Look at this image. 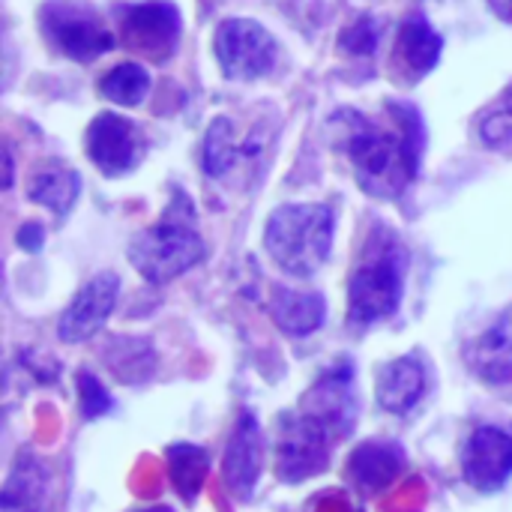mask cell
I'll return each mask as SVG.
<instances>
[{
	"label": "cell",
	"mask_w": 512,
	"mask_h": 512,
	"mask_svg": "<svg viewBox=\"0 0 512 512\" xmlns=\"http://www.w3.org/2000/svg\"><path fill=\"white\" fill-rule=\"evenodd\" d=\"M390 114L396 120V129H387L351 108L333 114L339 147L354 168L357 186L381 201L399 198L414 183L426 141L423 120L411 105L390 102Z\"/></svg>",
	"instance_id": "cell-1"
},
{
	"label": "cell",
	"mask_w": 512,
	"mask_h": 512,
	"mask_svg": "<svg viewBox=\"0 0 512 512\" xmlns=\"http://www.w3.org/2000/svg\"><path fill=\"white\" fill-rule=\"evenodd\" d=\"M204 255L207 246L195 222V204L180 189L171 195L159 222L141 231L129 246L132 267L153 285H165L189 273L204 261Z\"/></svg>",
	"instance_id": "cell-2"
},
{
	"label": "cell",
	"mask_w": 512,
	"mask_h": 512,
	"mask_svg": "<svg viewBox=\"0 0 512 512\" xmlns=\"http://www.w3.org/2000/svg\"><path fill=\"white\" fill-rule=\"evenodd\" d=\"M408 249L402 240L378 225L348 282V324L369 327L390 318L405 297Z\"/></svg>",
	"instance_id": "cell-3"
},
{
	"label": "cell",
	"mask_w": 512,
	"mask_h": 512,
	"mask_svg": "<svg viewBox=\"0 0 512 512\" xmlns=\"http://www.w3.org/2000/svg\"><path fill=\"white\" fill-rule=\"evenodd\" d=\"M336 216L327 204H285L264 228L270 258L291 276H312L333 249Z\"/></svg>",
	"instance_id": "cell-4"
},
{
	"label": "cell",
	"mask_w": 512,
	"mask_h": 512,
	"mask_svg": "<svg viewBox=\"0 0 512 512\" xmlns=\"http://www.w3.org/2000/svg\"><path fill=\"white\" fill-rule=\"evenodd\" d=\"M39 30L45 42L75 63H90L114 48V33L84 0H45L39 6Z\"/></svg>",
	"instance_id": "cell-5"
},
{
	"label": "cell",
	"mask_w": 512,
	"mask_h": 512,
	"mask_svg": "<svg viewBox=\"0 0 512 512\" xmlns=\"http://www.w3.org/2000/svg\"><path fill=\"white\" fill-rule=\"evenodd\" d=\"M219 69L231 81H255L273 72L279 45L273 33L252 18H225L213 36Z\"/></svg>",
	"instance_id": "cell-6"
},
{
	"label": "cell",
	"mask_w": 512,
	"mask_h": 512,
	"mask_svg": "<svg viewBox=\"0 0 512 512\" xmlns=\"http://www.w3.org/2000/svg\"><path fill=\"white\" fill-rule=\"evenodd\" d=\"M336 438L306 411H291L279 417L276 441V474L282 483H303L318 477L330 465V450Z\"/></svg>",
	"instance_id": "cell-7"
},
{
	"label": "cell",
	"mask_w": 512,
	"mask_h": 512,
	"mask_svg": "<svg viewBox=\"0 0 512 512\" xmlns=\"http://www.w3.org/2000/svg\"><path fill=\"white\" fill-rule=\"evenodd\" d=\"M117 21H120V42L129 51L153 63H165L177 51L183 21L174 3L168 0L126 3L117 9Z\"/></svg>",
	"instance_id": "cell-8"
},
{
	"label": "cell",
	"mask_w": 512,
	"mask_h": 512,
	"mask_svg": "<svg viewBox=\"0 0 512 512\" xmlns=\"http://www.w3.org/2000/svg\"><path fill=\"white\" fill-rule=\"evenodd\" d=\"M87 156L105 177H123L144 159V135L129 117L102 111L87 126Z\"/></svg>",
	"instance_id": "cell-9"
},
{
	"label": "cell",
	"mask_w": 512,
	"mask_h": 512,
	"mask_svg": "<svg viewBox=\"0 0 512 512\" xmlns=\"http://www.w3.org/2000/svg\"><path fill=\"white\" fill-rule=\"evenodd\" d=\"M300 411L315 417L336 441L348 438L354 432L357 417H360L351 363H342V366H333L330 372H324L318 378V384L306 393Z\"/></svg>",
	"instance_id": "cell-10"
},
{
	"label": "cell",
	"mask_w": 512,
	"mask_h": 512,
	"mask_svg": "<svg viewBox=\"0 0 512 512\" xmlns=\"http://www.w3.org/2000/svg\"><path fill=\"white\" fill-rule=\"evenodd\" d=\"M462 474L471 489L483 495L501 492L512 480V435L498 426L471 432L462 450Z\"/></svg>",
	"instance_id": "cell-11"
},
{
	"label": "cell",
	"mask_w": 512,
	"mask_h": 512,
	"mask_svg": "<svg viewBox=\"0 0 512 512\" xmlns=\"http://www.w3.org/2000/svg\"><path fill=\"white\" fill-rule=\"evenodd\" d=\"M264 432L252 411H243L234 423V432L222 459V480L234 501H249L264 471Z\"/></svg>",
	"instance_id": "cell-12"
},
{
	"label": "cell",
	"mask_w": 512,
	"mask_h": 512,
	"mask_svg": "<svg viewBox=\"0 0 512 512\" xmlns=\"http://www.w3.org/2000/svg\"><path fill=\"white\" fill-rule=\"evenodd\" d=\"M117 294H120V279L114 273H99L90 282H84V288L60 315V324H57L60 342L78 345V342L93 339L111 318L117 306Z\"/></svg>",
	"instance_id": "cell-13"
},
{
	"label": "cell",
	"mask_w": 512,
	"mask_h": 512,
	"mask_svg": "<svg viewBox=\"0 0 512 512\" xmlns=\"http://www.w3.org/2000/svg\"><path fill=\"white\" fill-rule=\"evenodd\" d=\"M441 51H444L441 33L429 24L423 12H414L399 24V36L393 48V69L399 72L405 84H417L438 66Z\"/></svg>",
	"instance_id": "cell-14"
},
{
	"label": "cell",
	"mask_w": 512,
	"mask_h": 512,
	"mask_svg": "<svg viewBox=\"0 0 512 512\" xmlns=\"http://www.w3.org/2000/svg\"><path fill=\"white\" fill-rule=\"evenodd\" d=\"M465 360L486 387L512 393V312L501 315L468 345Z\"/></svg>",
	"instance_id": "cell-15"
},
{
	"label": "cell",
	"mask_w": 512,
	"mask_h": 512,
	"mask_svg": "<svg viewBox=\"0 0 512 512\" xmlns=\"http://www.w3.org/2000/svg\"><path fill=\"white\" fill-rule=\"evenodd\" d=\"M408 459L405 450L393 441H369L354 450L348 462V480L363 492V495H378L393 480L405 471Z\"/></svg>",
	"instance_id": "cell-16"
},
{
	"label": "cell",
	"mask_w": 512,
	"mask_h": 512,
	"mask_svg": "<svg viewBox=\"0 0 512 512\" xmlns=\"http://www.w3.org/2000/svg\"><path fill=\"white\" fill-rule=\"evenodd\" d=\"M267 312L276 321V327L288 336H309L315 333L324 318H327V300L318 291H291L276 285L270 300H267Z\"/></svg>",
	"instance_id": "cell-17"
},
{
	"label": "cell",
	"mask_w": 512,
	"mask_h": 512,
	"mask_svg": "<svg viewBox=\"0 0 512 512\" xmlns=\"http://www.w3.org/2000/svg\"><path fill=\"white\" fill-rule=\"evenodd\" d=\"M378 405L390 414H408L426 393V366L417 357H399L378 372Z\"/></svg>",
	"instance_id": "cell-18"
},
{
	"label": "cell",
	"mask_w": 512,
	"mask_h": 512,
	"mask_svg": "<svg viewBox=\"0 0 512 512\" xmlns=\"http://www.w3.org/2000/svg\"><path fill=\"white\" fill-rule=\"evenodd\" d=\"M78 192H81V174L63 162H48V165L36 168L27 183V198L33 204L51 210L57 219L69 216V210L78 201Z\"/></svg>",
	"instance_id": "cell-19"
},
{
	"label": "cell",
	"mask_w": 512,
	"mask_h": 512,
	"mask_svg": "<svg viewBox=\"0 0 512 512\" xmlns=\"http://www.w3.org/2000/svg\"><path fill=\"white\" fill-rule=\"evenodd\" d=\"M45 498H48L45 465L36 456L21 453L6 486H3L0 507L3 512H45Z\"/></svg>",
	"instance_id": "cell-20"
},
{
	"label": "cell",
	"mask_w": 512,
	"mask_h": 512,
	"mask_svg": "<svg viewBox=\"0 0 512 512\" xmlns=\"http://www.w3.org/2000/svg\"><path fill=\"white\" fill-rule=\"evenodd\" d=\"M246 156H255V147L252 141L246 144H237V135H234V123L228 117H216L207 129V138H204V171L207 177H225L231 168H237L240 159Z\"/></svg>",
	"instance_id": "cell-21"
},
{
	"label": "cell",
	"mask_w": 512,
	"mask_h": 512,
	"mask_svg": "<svg viewBox=\"0 0 512 512\" xmlns=\"http://www.w3.org/2000/svg\"><path fill=\"white\" fill-rule=\"evenodd\" d=\"M210 471V456L201 447L192 444H174L168 450V474H171V486L177 489V495L192 504L204 486V477Z\"/></svg>",
	"instance_id": "cell-22"
},
{
	"label": "cell",
	"mask_w": 512,
	"mask_h": 512,
	"mask_svg": "<svg viewBox=\"0 0 512 512\" xmlns=\"http://www.w3.org/2000/svg\"><path fill=\"white\" fill-rule=\"evenodd\" d=\"M150 72L141 66V63H120V66H114L111 72H105L102 75V81H99V93L108 99V102H114V105H123V108H135V105H141L144 99H147V93H150Z\"/></svg>",
	"instance_id": "cell-23"
},
{
	"label": "cell",
	"mask_w": 512,
	"mask_h": 512,
	"mask_svg": "<svg viewBox=\"0 0 512 512\" xmlns=\"http://www.w3.org/2000/svg\"><path fill=\"white\" fill-rule=\"evenodd\" d=\"M477 132L489 150L512 156V84L477 117Z\"/></svg>",
	"instance_id": "cell-24"
},
{
	"label": "cell",
	"mask_w": 512,
	"mask_h": 512,
	"mask_svg": "<svg viewBox=\"0 0 512 512\" xmlns=\"http://www.w3.org/2000/svg\"><path fill=\"white\" fill-rule=\"evenodd\" d=\"M381 33H384V24L381 18L375 15H360L354 18L342 33H339V48L351 57H372L381 45Z\"/></svg>",
	"instance_id": "cell-25"
},
{
	"label": "cell",
	"mask_w": 512,
	"mask_h": 512,
	"mask_svg": "<svg viewBox=\"0 0 512 512\" xmlns=\"http://www.w3.org/2000/svg\"><path fill=\"white\" fill-rule=\"evenodd\" d=\"M78 405H81V414H84L87 420L105 417V414L114 408L108 390H105L90 372H78Z\"/></svg>",
	"instance_id": "cell-26"
},
{
	"label": "cell",
	"mask_w": 512,
	"mask_h": 512,
	"mask_svg": "<svg viewBox=\"0 0 512 512\" xmlns=\"http://www.w3.org/2000/svg\"><path fill=\"white\" fill-rule=\"evenodd\" d=\"M18 243H21V249H30V252H36L39 246H42V228L39 225H24L21 231H18Z\"/></svg>",
	"instance_id": "cell-27"
},
{
	"label": "cell",
	"mask_w": 512,
	"mask_h": 512,
	"mask_svg": "<svg viewBox=\"0 0 512 512\" xmlns=\"http://www.w3.org/2000/svg\"><path fill=\"white\" fill-rule=\"evenodd\" d=\"M489 3H492V9H495L501 18L512 21V0H489Z\"/></svg>",
	"instance_id": "cell-28"
},
{
	"label": "cell",
	"mask_w": 512,
	"mask_h": 512,
	"mask_svg": "<svg viewBox=\"0 0 512 512\" xmlns=\"http://www.w3.org/2000/svg\"><path fill=\"white\" fill-rule=\"evenodd\" d=\"M147 512H171V510H147Z\"/></svg>",
	"instance_id": "cell-29"
}]
</instances>
